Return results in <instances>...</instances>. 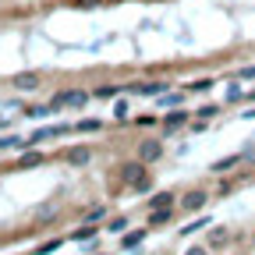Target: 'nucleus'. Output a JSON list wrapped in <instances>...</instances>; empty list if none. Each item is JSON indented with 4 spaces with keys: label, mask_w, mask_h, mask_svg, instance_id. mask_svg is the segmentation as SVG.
<instances>
[{
    "label": "nucleus",
    "mask_w": 255,
    "mask_h": 255,
    "mask_svg": "<svg viewBox=\"0 0 255 255\" xmlns=\"http://www.w3.org/2000/svg\"><path fill=\"white\" fill-rule=\"evenodd\" d=\"M96 128H100V121H82L78 131H96Z\"/></svg>",
    "instance_id": "nucleus-20"
},
{
    "label": "nucleus",
    "mask_w": 255,
    "mask_h": 255,
    "mask_svg": "<svg viewBox=\"0 0 255 255\" xmlns=\"http://www.w3.org/2000/svg\"><path fill=\"white\" fill-rule=\"evenodd\" d=\"M174 216V209L170 206H159V209H152V216H149V223H152V227H156V223H167Z\"/></svg>",
    "instance_id": "nucleus-6"
},
{
    "label": "nucleus",
    "mask_w": 255,
    "mask_h": 255,
    "mask_svg": "<svg viewBox=\"0 0 255 255\" xmlns=\"http://www.w3.org/2000/svg\"><path fill=\"white\" fill-rule=\"evenodd\" d=\"M181 206H184V209H202V206H206V195H202V191H188Z\"/></svg>",
    "instance_id": "nucleus-3"
},
{
    "label": "nucleus",
    "mask_w": 255,
    "mask_h": 255,
    "mask_svg": "<svg viewBox=\"0 0 255 255\" xmlns=\"http://www.w3.org/2000/svg\"><path fill=\"white\" fill-rule=\"evenodd\" d=\"M21 163H25V167H36V163H39V152H28V156L21 159Z\"/></svg>",
    "instance_id": "nucleus-21"
},
{
    "label": "nucleus",
    "mask_w": 255,
    "mask_h": 255,
    "mask_svg": "<svg viewBox=\"0 0 255 255\" xmlns=\"http://www.w3.org/2000/svg\"><path fill=\"white\" fill-rule=\"evenodd\" d=\"M142 177H145L142 163H128V167H124V181H128V184H138Z\"/></svg>",
    "instance_id": "nucleus-2"
},
{
    "label": "nucleus",
    "mask_w": 255,
    "mask_h": 255,
    "mask_svg": "<svg viewBox=\"0 0 255 255\" xmlns=\"http://www.w3.org/2000/svg\"><path fill=\"white\" fill-rule=\"evenodd\" d=\"M124 227H128V216H114L107 231H124Z\"/></svg>",
    "instance_id": "nucleus-15"
},
{
    "label": "nucleus",
    "mask_w": 255,
    "mask_h": 255,
    "mask_svg": "<svg viewBox=\"0 0 255 255\" xmlns=\"http://www.w3.org/2000/svg\"><path fill=\"white\" fill-rule=\"evenodd\" d=\"M184 121H188V114H184V110H170V114H167V121H163V128H167V131H174V128H181Z\"/></svg>",
    "instance_id": "nucleus-4"
},
{
    "label": "nucleus",
    "mask_w": 255,
    "mask_h": 255,
    "mask_svg": "<svg viewBox=\"0 0 255 255\" xmlns=\"http://www.w3.org/2000/svg\"><path fill=\"white\" fill-rule=\"evenodd\" d=\"M117 92H121L117 85H100V89H96V96H100V100H114Z\"/></svg>",
    "instance_id": "nucleus-11"
},
{
    "label": "nucleus",
    "mask_w": 255,
    "mask_h": 255,
    "mask_svg": "<svg viewBox=\"0 0 255 255\" xmlns=\"http://www.w3.org/2000/svg\"><path fill=\"white\" fill-rule=\"evenodd\" d=\"M68 159H71V163H85V159H89V149H75Z\"/></svg>",
    "instance_id": "nucleus-16"
},
{
    "label": "nucleus",
    "mask_w": 255,
    "mask_h": 255,
    "mask_svg": "<svg viewBox=\"0 0 255 255\" xmlns=\"http://www.w3.org/2000/svg\"><path fill=\"white\" fill-rule=\"evenodd\" d=\"M159 89H163V82H152V85H142V92H145V96H156Z\"/></svg>",
    "instance_id": "nucleus-19"
},
{
    "label": "nucleus",
    "mask_w": 255,
    "mask_h": 255,
    "mask_svg": "<svg viewBox=\"0 0 255 255\" xmlns=\"http://www.w3.org/2000/svg\"><path fill=\"white\" fill-rule=\"evenodd\" d=\"M96 238V227H89V223H85V227H78L75 234H71V241H92Z\"/></svg>",
    "instance_id": "nucleus-9"
},
{
    "label": "nucleus",
    "mask_w": 255,
    "mask_h": 255,
    "mask_svg": "<svg viewBox=\"0 0 255 255\" xmlns=\"http://www.w3.org/2000/svg\"><path fill=\"white\" fill-rule=\"evenodd\" d=\"M142 241H145V231H131V234L121 238V248H138Z\"/></svg>",
    "instance_id": "nucleus-5"
},
{
    "label": "nucleus",
    "mask_w": 255,
    "mask_h": 255,
    "mask_svg": "<svg viewBox=\"0 0 255 255\" xmlns=\"http://www.w3.org/2000/svg\"><path fill=\"white\" fill-rule=\"evenodd\" d=\"M245 100H255V89H252V92H245Z\"/></svg>",
    "instance_id": "nucleus-24"
},
{
    "label": "nucleus",
    "mask_w": 255,
    "mask_h": 255,
    "mask_svg": "<svg viewBox=\"0 0 255 255\" xmlns=\"http://www.w3.org/2000/svg\"><path fill=\"white\" fill-rule=\"evenodd\" d=\"M14 85H18V89H36V85H39V75H18Z\"/></svg>",
    "instance_id": "nucleus-8"
},
{
    "label": "nucleus",
    "mask_w": 255,
    "mask_h": 255,
    "mask_svg": "<svg viewBox=\"0 0 255 255\" xmlns=\"http://www.w3.org/2000/svg\"><path fill=\"white\" fill-rule=\"evenodd\" d=\"M25 114L28 117H46V114H53V107H25Z\"/></svg>",
    "instance_id": "nucleus-12"
},
{
    "label": "nucleus",
    "mask_w": 255,
    "mask_h": 255,
    "mask_svg": "<svg viewBox=\"0 0 255 255\" xmlns=\"http://www.w3.org/2000/svg\"><path fill=\"white\" fill-rule=\"evenodd\" d=\"M100 0H78V7H96Z\"/></svg>",
    "instance_id": "nucleus-22"
},
{
    "label": "nucleus",
    "mask_w": 255,
    "mask_h": 255,
    "mask_svg": "<svg viewBox=\"0 0 255 255\" xmlns=\"http://www.w3.org/2000/svg\"><path fill=\"white\" fill-rule=\"evenodd\" d=\"M206 223H209V220H195V223H188V227H184V231H181V234H195V231H199V227H206Z\"/></svg>",
    "instance_id": "nucleus-17"
},
{
    "label": "nucleus",
    "mask_w": 255,
    "mask_h": 255,
    "mask_svg": "<svg viewBox=\"0 0 255 255\" xmlns=\"http://www.w3.org/2000/svg\"><path fill=\"white\" fill-rule=\"evenodd\" d=\"M241 75H245V78H255V68H245Z\"/></svg>",
    "instance_id": "nucleus-23"
},
{
    "label": "nucleus",
    "mask_w": 255,
    "mask_h": 255,
    "mask_svg": "<svg viewBox=\"0 0 255 255\" xmlns=\"http://www.w3.org/2000/svg\"><path fill=\"white\" fill-rule=\"evenodd\" d=\"M100 216H107V206H92L89 209V220H100Z\"/></svg>",
    "instance_id": "nucleus-18"
},
{
    "label": "nucleus",
    "mask_w": 255,
    "mask_h": 255,
    "mask_svg": "<svg viewBox=\"0 0 255 255\" xmlns=\"http://www.w3.org/2000/svg\"><path fill=\"white\" fill-rule=\"evenodd\" d=\"M238 159H245V156H231V159H220V163H216L213 170H231V167L238 163Z\"/></svg>",
    "instance_id": "nucleus-14"
},
{
    "label": "nucleus",
    "mask_w": 255,
    "mask_h": 255,
    "mask_svg": "<svg viewBox=\"0 0 255 255\" xmlns=\"http://www.w3.org/2000/svg\"><path fill=\"white\" fill-rule=\"evenodd\" d=\"M85 100H89V96H85V92H78V89H75V92H64V103H71V107H82Z\"/></svg>",
    "instance_id": "nucleus-10"
},
{
    "label": "nucleus",
    "mask_w": 255,
    "mask_h": 255,
    "mask_svg": "<svg viewBox=\"0 0 255 255\" xmlns=\"http://www.w3.org/2000/svg\"><path fill=\"white\" fill-rule=\"evenodd\" d=\"M174 202V195H170V191H159V195H152L149 199V209H159V206H170Z\"/></svg>",
    "instance_id": "nucleus-7"
},
{
    "label": "nucleus",
    "mask_w": 255,
    "mask_h": 255,
    "mask_svg": "<svg viewBox=\"0 0 255 255\" xmlns=\"http://www.w3.org/2000/svg\"><path fill=\"white\" fill-rule=\"evenodd\" d=\"M163 156V145L159 142H142V163H156Z\"/></svg>",
    "instance_id": "nucleus-1"
},
{
    "label": "nucleus",
    "mask_w": 255,
    "mask_h": 255,
    "mask_svg": "<svg viewBox=\"0 0 255 255\" xmlns=\"http://www.w3.org/2000/svg\"><path fill=\"white\" fill-rule=\"evenodd\" d=\"M18 145H25V138H0V149H18Z\"/></svg>",
    "instance_id": "nucleus-13"
}]
</instances>
